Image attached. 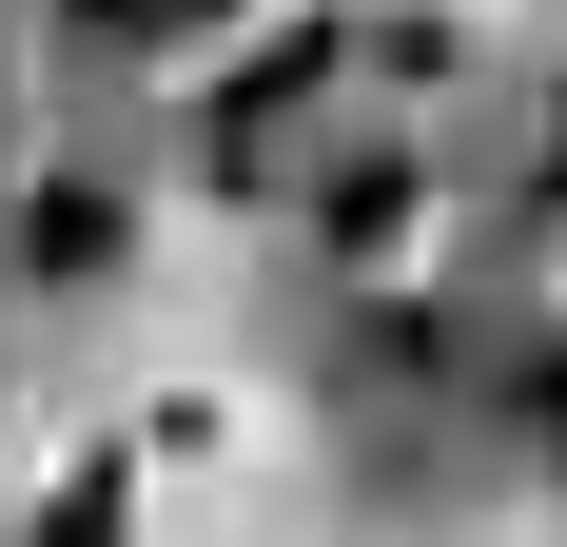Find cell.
Instances as JSON below:
<instances>
[{
  "instance_id": "cell-1",
  "label": "cell",
  "mask_w": 567,
  "mask_h": 547,
  "mask_svg": "<svg viewBox=\"0 0 567 547\" xmlns=\"http://www.w3.org/2000/svg\"><path fill=\"white\" fill-rule=\"evenodd\" d=\"M20 255H40L59 293H79V274H117V196H99V176H59L40 216H20Z\"/></svg>"
},
{
  "instance_id": "cell-2",
  "label": "cell",
  "mask_w": 567,
  "mask_h": 547,
  "mask_svg": "<svg viewBox=\"0 0 567 547\" xmlns=\"http://www.w3.org/2000/svg\"><path fill=\"white\" fill-rule=\"evenodd\" d=\"M59 40H99V59H157V40H176V0H59Z\"/></svg>"
},
{
  "instance_id": "cell-3",
  "label": "cell",
  "mask_w": 567,
  "mask_h": 547,
  "mask_svg": "<svg viewBox=\"0 0 567 547\" xmlns=\"http://www.w3.org/2000/svg\"><path fill=\"white\" fill-rule=\"evenodd\" d=\"M333 235H352V255H392V235H411V157H372V176H352V196H333Z\"/></svg>"
},
{
  "instance_id": "cell-4",
  "label": "cell",
  "mask_w": 567,
  "mask_h": 547,
  "mask_svg": "<svg viewBox=\"0 0 567 547\" xmlns=\"http://www.w3.org/2000/svg\"><path fill=\"white\" fill-rule=\"evenodd\" d=\"M40 547H117V469H79V489L40 508Z\"/></svg>"
},
{
  "instance_id": "cell-5",
  "label": "cell",
  "mask_w": 567,
  "mask_h": 547,
  "mask_svg": "<svg viewBox=\"0 0 567 547\" xmlns=\"http://www.w3.org/2000/svg\"><path fill=\"white\" fill-rule=\"evenodd\" d=\"M176 20H216V0H176Z\"/></svg>"
}]
</instances>
